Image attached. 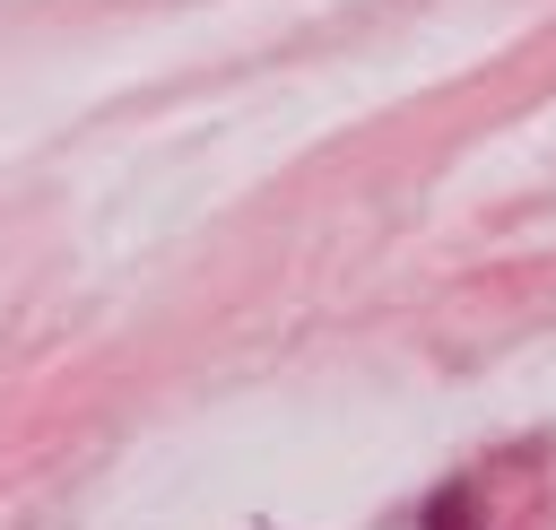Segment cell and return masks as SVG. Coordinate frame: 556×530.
Here are the masks:
<instances>
[]
</instances>
